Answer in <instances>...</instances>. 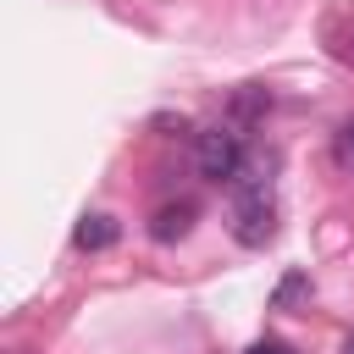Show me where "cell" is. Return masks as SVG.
Instances as JSON below:
<instances>
[{"label": "cell", "instance_id": "6", "mask_svg": "<svg viewBox=\"0 0 354 354\" xmlns=\"http://www.w3.org/2000/svg\"><path fill=\"white\" fill-rule=\"evenodd\" d=\"M332 160H337V166L354 177V116H348V122L332 133Z\"/></svg>", "mask_w": 354, "mask_h": 354}, {"label": "cell", "instance_id": "4", "mask_svg": "<svg viewBox=\"0 0 354 354\" xmlns=\"http://www.w3.org/2000/svg\"><path fill=\"white\" fill-rule=\"evenodd\" d=\"M72 243H77V249H88V254H100V249H111V243H116V221H111V216H83V221H77V232H72Z\"/></svg>", "mask_w": 354, "mask_h": 354}, {"label": "cell", "instance_id": "7", "mask_svg": "<svg viewBox=\"0 0 354 354\" xmlns=\"http://www.w3.org/2000/svg\"><path fill=\"white\" fill-rule=\"evenodd\" d=\"M249 354H293V348H288V343H282V337H260V343H254V348H249Z\"/></svg>", "mask_w": 354, "mask_h": 354}, {"label": "cell", "instance_id": "8", "mask_svg": "<svg viewBox=\"0 0 354 354\" xmlns=\"http://www.w3.org/2000/svg\"><path fill=\"white\" fill-rule=\"evenodd\" d=\"M343 354H354V337H348V348H343Z\"/></svg>", "mask_w": 354, "mask_h": 354}, {"label": "cell", "instance_id": "1", "mask_svg": "<svg viewBox=\"0 0 354 354\" xmlns=\"http://www.w3.org/2000/svg\"><path fill=\"white\" fill-rule=\"evenodd\" d=\"M277 232V205H271V183L238 177L232 183V238L243 249H266Z\"/></svg>", "mask_w": 354, "mask_h": 354}, {"label": "cell", "instance_id": "2", "mask_svg": "<svg viewBox=\"0 0 354 354\" xmlns=\"http://www.w3.org/2000/svg\"><path fill=\"white\" fill-rule=\"evenodd\" d=\"M194 171L205 183H232L243 171V127L232 122H210L194 133Z\"/></svg>", "mask_w": 354, "mask_h": 354}, {"label": "cell", "instance_id": "3", "mask_svg": "<svg viewBox=\"0 0 354 354\" xmlns=\"http://www.w3.org/2000/svg\"><path fill=\"white\" fill-rule=\"evenodd\" d=\"M194 221H199V205H194V199H171V205H160V210L149 216V238H155V243H183V238L194 232Z\"/></svg>", "mask_w": 354, "mask_h": 354}, {"label": "cell", "instance_id": "5", "mask_svg": "<svg viewBox=\"0 0 354 354\" xmlns=\"http://www.w3.org/2000/svg\"><path fill=\"white\" fill-rule=\"evenodd\" d=\"M304 293H310V277H304V271H288V277H282V288L271 293V310H288V304H293V299H304Z\"/></svg>", "mask_w": 354, "mask_h": 354}]
</instances>
